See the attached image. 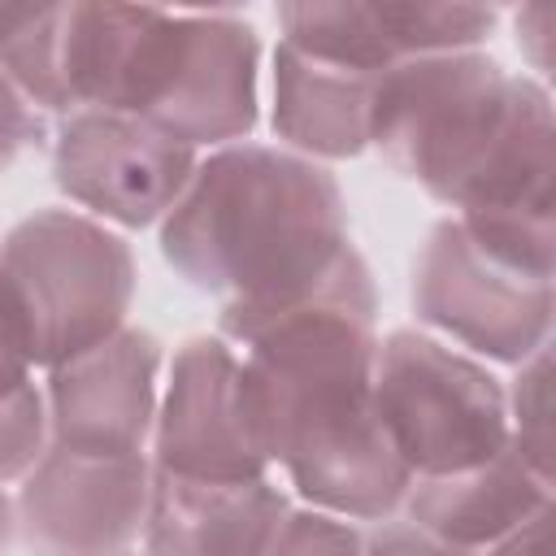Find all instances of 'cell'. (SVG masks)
<instances>
[{"instance_id": "cell-1", "label": "cell", "mask_w": 556, "mask_h": 556, "mask_svg": "<svg viewBox=\"0 0 556 556\" xmlns=\"http://www.w3.org/2000/svg\"><path fill=\"white\" fill-rule=\"evenodd\" d=\"M161 252L222 300V330L235 343L369 274L330 169L265 143H226L195 161L161 217Z\"/></svg>"}, {"instance_id": "cell-2", "label": "cell", "mask_w": 556, "mask_h": 556, "mask_svg": "<svg viewBox=\"0 0 556 556\" xmlns=\"http://www.w3.org/2000/svg\"><path fill=\"white\" fill-rule=\"evenodd\" d=\"M243 404L256 447L321 513L387 521L413 473L374 413L369 274L278 317L243 343Z\"/></svg>"}, {"instance_id": "cell-3", "label": "cell", "mask_w": 556, "mask_h": 556, "mask_svg": "<svg viewBox=\"0 0 556 556\" xmlns=\"http://www.w3.org/2000/svg\"><path fill=\"white\" fill-rule=\"evenodd\" d=\"M369 143L456 217L552 222V100L482 52L391 65L374 83Z\"/></svg>"}, {"instance_id": "cell-4", "label": "cell", "mask_w": 556, "mask_h": 556, "mask_svg": "<svg viewBox=\"0 0 556 556\" xmlns=\"http://www.w3.org/2000/svg\"><path fill=\"white\" fill-rule=\"evenodd\" d=\"M256 30L235 13L65 4L70 113H122L191 152L235 143L256 126Z\"/></svg>"}, {"instance_id": "cell-5", "label": "cell", "mask_w": 556, "mask_h": 556, "mask_svg": "<svg viewBox=\"0 0 556 556\" xmlns=\"http://www.w3.org/2000/svg\"><path fill=\"white\" fill-rule=\"evenodd\" d=\"M0 274L13 287L30 365H61L122 330L135 295L130 248L100 222L43 208L0 243Z\"/></svg>"}, {"instance_id": "cell-6", "label": "cell", "mask_w": 556, "mask_h": 556, "mask_svg": "<svg viewBox=\"0 0 556 556\" xmlns=\"http://www.w3.org/2000/svg\"><path fill=\"white\" fill-rule=\"evenodd\" d=\"M374 413L413 478H443L508 447L504 387L460 348L391 330L374 356Z\"/></svg>"}, {"instance_id": "cell-7", "label": "cell", "mask_w": 556, "mask_h": 556, "mask_svg": "<svg viewBox=\"0 0 556 556\" xmlns=\"http://www.w3.org/2000/svg\"><path fill=\"white\" fill-rule=\"evenodd\" d=\"M413 308L452 343L491 361H530L552 334V278L482 252L456 217L439 222L413 265Z\"/></svg>"}, {"instance_id": "cell-8", "label": "cell", "mask_w": 556, "mask_h": 556, "mask_svg": "<svg viewBox=\"0 0 556 556\" xmlns=\"http://www.w3.org/2000/svg\"><path fill=\"white\" fill-rule=\"evenodd\" d=\"M152 500L148 456L52 447L13 500L17 539L30 556H130Z\"/></svg>"}, {"instance_id": "cell-9", "label": "cell", "mask_w": 556, "mask_h": 556, "mask_svg": "<svg viewBox=\"0 0 556 556\" xmlns=\"http://www.w3.org/2000/svg\"><path fill=\"white\" fill-rule=\"evenodd\" d=\"M152 469L187 482H252L269 460L256 447L243 369L226 339H191L169 365L152 421Z\"/></svg>"}, {"instance_id": "cell-10", "label": "cell", "mask_w": 556, "mask_h": 556, "mask_svg": "<svg viewBox=\"0 0 556 556\" xmlns=\"http://www.w3.org/2000/svg\"><path fill=\"white\" fill-rule=\"evenodd\" d=\"M191 174H195L191 148L122 113L74 109L56 130V148H52L56 187L87 213L117 226L161 222L191 182Z\"/></svg>"}, {"instance_id": "cell-11", "label": "cell", "mask_w": 556, "mask_h": 556, "mask_svg": "<svg viewBox=\"0 0 556 556\" xmlns=\"http://www.w3.org/2000/svg\"><path fill=\"white\" fill-rule=\"evenodd\" d=\"M156 369L161 343L135 326L52 365L43 395L52 447L143 456L156 421Z\"/></svg>"}, {"instance_id": "cell-12", "label": "cell", "mask_w": 556, "mask_h": 556, "mask_svg": "<svg viewBox=\"0 0 556 556\" xmlns=\"http://www.w3.org/2000/svg\"><path fill=\"white\" fill-rule=\"evenodd\" d=\"M495 9L482 4H282V43L356 74H387L391 65L473 52L491 26Z\"/></svg>"}, {"instance_id": "cell-13", "label": "cell", "mask_w": 556, "mask_h": 556, "mask_svg": "<svg viewBox=\"0 0 556 556\" xmlns=\"http://www.w3.org/2000/svg\"><path fill=\"white\" fill-rule=\"evenodd\" d=\"M287 513L291 504L269 478L187 482L152 469L143 543L148 556H265Z\"/></svg>"}, {"instance_id": "cell-14", "label": "cell", "mask_w": 556, "mask_h": 556, "mask_svg": "<svg viewBox=\"0 0 556 556\" xmlns=\"http://www.w3.org/2000/svg\"><path fill=\"white\" fill-rule=\"evenodd\" d=\"M547 504H552V482L534 473L513 443L473 469L443 478H413L404 495L408 526H417L456 556H473L491 547L495 539L513 534Z\"/></svg>"}, {"instance_id": "cell-15", "label": "cell", "mask_w": 556, "mask_h": 556, "mask_svg": "<svg viewBox=\"0 0 556 556\" xmlns=\"http://www.w3.org/2000/svg\"><path fill=\"white\" fill-rule=\"evenodd\" d=\"M374 74L313 61L287 43L274 52V135L295 156H356L369 148Z\"/></svg>"}, {"instance_id": "cell-16", "label": "cell", "mask_w": 556, "mask_h": 556, "mask_svg": "<svg viewBox=\"0 0 556 556\" xmlns=\"http://www.w3.org/2000/svg\"><path fill=\"white\" fill-rule=\"evenodd\" d=\"M65 4H0V74L39 109L70 113L61 83Z\"/></svg>"}, {"instance_id": "cell-17", "label": "cell", "mask_w": 556, "mask_h": 556, "mask_svg": "<svg viewBox=\"0 0 556 556\" xmlns=\"http://www.w3.org/2000/svg\"><path fill=\"white\" fill-rule=\"evenodd\" d=\"M552 356L539 348L530 361H521V374L508 400V443L521 452V460L552 482Z\"/></svg>"}, {"instance_id": "cell-18", "label": "cell", "mask_w": 556, "mask_h": 556, "mask_svg": "<svg viewBox=\"0 0 556 556\" xmlns=\"http://www.w3.org/2000/svg\"><path fill=\"white\" fill-rule=\"evenodd\" d=\"M48 404L35 382H22L17 391L0 395V486L26 478L48 452Z\"/></svg>"}, {"instance_id": "cell-19", "label": "cell", "mask_w": 556, "mask_h": 556, "mask_svg": "<svg viewBox=\"0 0 556 556\" xmlns=\"http://www.w3.org/2000/svg\"><path fill=\"white\" fill-rule=\"evenodd\" d=\"M365 539L348 517L321 513V508H291L282 526L274 530L265 556H361Z\"/></svg>"}, {"instance_id": "cell-20", "label": "cell", "mask_w": 556, "mask_h": 556, "mask_svg": "<svg viewBox=\"0 0 556 556\" xmlns=\"http://www.w3.org/2000/svg\"><path fill=\"white\" fill-rule=\"evenodd\" d=\"M39 135H43L39 109L0 74V174H4L30 143H39Z\"/></svg>"}, {"instance_id": "cell-21", "label": "cell", "mask_w": 556, "mask_h": 556, "mask_svg": "<svg viewBox=\"0 0 556 556\" xmlns=\"http://www.w3.org/2000/svg\"><path fill=\"white\" fill-rule=\"evenodd\" d=\"M22 382H30V348H26V326H22L13 287L0 274V395L17 391Z\"/></svg>"}, {"instance_id": "cell-22", "label": "cell", "mask_w": 556, "mask_h": 556, "mask_svg": "<svg viewBox=\"0 0 556 556\" xmlns=\"http://www.w3.org/2000/svg\"><path fill=\"white\" fill-rule=\"evenodd\" d=\"M361 556H456V552H447L443 543H434L430 534H421V530L408 526V521H387V526L361 547Z\"/></svg>"}, {"instance_id": "cell-23", "label": "cell", "mask_w": 556, "mask_h": 556, "mask_svg": "<svg viewBox=\"0 0 556 556\" xmlns=\"http://www.w3.org/2000/svg\"><path fill=\"white\" fill-rule=\"evenodd\" d=\"M473 556H552V504L539 508L526 526H517L513 534L495 539L491 547H482Z\"/></svg>"}, {"instance_id": "cell-24", "label": "cell", "mask_w": 556, "mask_h": 556, "mask_svg": "<svg viewBox=\"0 0 556 556\" xmlns=\"http://www.w3.org/2000/svg\"><path fill=\"white\" fill-rule=\"evenodd\" d=\"M552 17H556V9H552L547 0H543V4H526V9L517 13V43L530 52V61H534L539 74H547V65H552V52H547Z\"/></svg>"}, {"instance_id": "cell-25", "label": "cell", "mask_w": 556, "mask_h": 556, "mask_svg": "<svg viewBox=\"0 0 556 556\" xmlns=\"http://www.w3.org/2000/svg\"><path fill=\"white\" fill-rule=\"evenodd\" d=\"M13 534H17V521H13V500L0 491V556H4V547L13 543Z\"/></svg>"}]
</instances>
